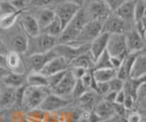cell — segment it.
<instances>
[{
  "instance_id": "23",
  "label": "cell",
  "mask_w": 146,
  "mask_h": 122,
  "mask_svg": "<svg viewBox=\"0 0 146 122\" xmlns=\"http://www.w3.org/2000/svg\"><path fill=\"white\" fill-rule=\"evenodd\" d=\"M146 74V48L141 50L134 61L131 72V78H138Z\"/></svg>"
},
{
  "instance_id": "34",
  "label": "cell",
  "mask_w": 146,
  "mask_h": 122,
  "mask_svg": "<svg viewBox=\"0 0 146 122\" xmlns=\"http://www.w3.org/2000/svg\"><path fill=\"white\" fill-rule=\"evenodd\" d=\"M66 71H62V72H58V73H56V74H54V75H51V76H47L48 78V88L49 89H53L57 87V86L59 84V82L62 80L63 78V76H65L66 74Z\"/></svg>"
},
{
  "instance_id": "1",
  "label": "cell",
  "mask_w": 146,
  "mask_h": 122,
  "mask_svg": "<svg viewBox=\"0 0 146 122\" xmlns=\"http://www.w3.org/2000/svg\"><path fill=\"white\" fill-rule=\"evenodd\" d=\"M90 19L87 16L83 7L78 11L74 17L70 20L64 29L61 35L57 39V44H71L76 40L83 26L89 22Z\"/></svg>"
},
{
  "instance_id": "42",
  "label": "cell",
  "mask_w": 146,
  "mask_h": 122,
  "mask_svg": "<svg viewBox=\"0 0 146 122\" xmlns=\"http://www.w3.org/2000/svg\"><path fill=\"white\" fill-rule=\"evenodd\" d=\"M143 117L141 116L139 112L136 110H129L126 116V121L127 122H141Z\"/></svg>"
},
{
  "instance_id": "18",
  "label": "cell",
  "mask_w": 146,
  "mask_h": 122,
  "mask_svg": "<svg viewBox=\"0 0 146 122\" xmlns=\"http://www.w3.org/2000/svg\"><path fill=\"white\" fill-rule=\"evenodd\" d=\"M6 67L16 73H26L27 70L21 55L15 51H9L6 55Z\"/></svg>"
},
{
  "instance_id": "55",
  "label": "cell",
  "mask_w": 146,
  "mask_h": 122,
  "mask_svg": "<svg viewBox=\"0 0 146 122\" xmlns=\"http://www.w3.org/2000/svg\"><path fill=\"white\" fill-rule=\"evenodd\" d=\"M140 21V23H141V25L143 26V28L145 29V31H146V14L141 17V18L139 20Z\"/></svg>"
},
{
  "instance_id": "35",
  "label": "cell",
  "mask_w": 146,
  "mask_h": 122,
  "mask_svg": "<svg viewBox=\"0 0 146 122\" xmlns=\"http://www.w3.org/2000/svg\"><path fill=\"white\" fill-rule=\"evenodd\" d=\"M88 90L89 89H87V88L83 85V83L81 82L80 79H77L76 84L74 86V88H73L71 94L73 95V98L75 99H78V98H80L86 91H88Z\"/></svg>"
},
{
  "instance_id": "54",
  "label": "cell",
  "mask_w": 146,
  "mask_h": 122,
  "mask_svg": "<svg viewBox=\"0 0 146 122\" xmlns=\"http://www.w3.org/2000/svg\"><path fill=\"white\" fill-rule=\"evenodd\" d=\"M8 72H9V70L7 69V67L0 66V80H1L4 76L8 73Z\"/></svg>"
},
{
  "instance_id": "26",
  "label": "cell",
  "mask_w": 146,
  "mask_h": 122,
  "mask_svg": "<svg viewBox=\"0 0 146 122\" xmlns=\"http://www.w3.org/2000/svg\"><path fill=\"white\" fill-rule=\"evenodd\" d=\"M93 110L99 115V117L102 119V121L111 119V117L115 115V111H114V107H113V103L107 102V101L103 100V99L95 106Z\"/></svg>"
},
{
  "instance_id": "48",
  "label": "cell",
  "mask_w": 146,
  "mask_h": 122,
  "mask_svg": "<svg viewBox=\"0 0 146 122\" xmlns=\"http://www.w3.org/2000/svg\"><path fill=\"white\" fill-rule=\"evenodd\" d=\"M118 92L115 91H109L105 96L102 98L103 100L110 102V103H114L115 102V98H116V95Z\"/></svg>"
},
{
  "instance_id": "32",
  "label": "cell",
  "mask_w": 146,
  "mask_h": 122,
  "mask_svg": "<svg viewBox=\"0 0 146 122\" xmlns=\"http://www.w3.org/2000/svg\"><path fill=\"white\" fill-rule=\"evenodd\" d=\"M104 69H113L111 63V56L108 53L107 49L96 59L93 67V70Z\"/></svg>"
},
{
  "instance_id": "21",
  "label": "cell",
  "mask_w": 146,
  "mask_h": 122,
  "mask_svg": "<svg viewBox=\"0 0 146 122\" xmlns=\"http://www.w3.org/2000/svg\"><path fill=\"white\" fill-rule=\"evenodd\" d=\"M16 89L5 85L0 87V107L7 108L16 104Z\"/></svg>"
},
{
  "instance_id": "59",
  "label": "cell",
  "mask_w": 146,
  "mask_h": 122,
  "mask_svg": "<svg viewBox=\"0 0 146 122\" xmlns=\"http://www.w3.org/2000/svg\"><path fill=\"white\" fill-rule=\"evenodd\" d=\"M126 1H129V0H126Z\"/></svg>"
},
{
  "instance_id": "30",
  "label": "cell",
  "mask_w": 146,
  "mask_h": 122,
  "mask_svg": "<svg viewBox=\"0 0 146 122\" xmlns=\"http://www.w3.org/2000/svg\"><path fill=\"white\" fill-rule=\"evenodd\" d=\"M62 30H63L62 25L60 23V21H59V19L56 16H55V18L50 22V23L46 26L45 28H43L42 30H41L40 33H44L46 35L50 36V37L56 38L58 39V38L61 35Z\"/></svg>"
},
{
  "instance_id": "28",
  "label": "cell",
  "mask_w": 146,
  "mask_h": 122,
  "mask_svg": "<svg viewBox=\"0 0 146 122\" xmlns=\"http://www.w3.org/2000/svg\"><path fill=\"white\" fill-rule=\"evenodd\" d=\"M27 84L30 87L48 88V78L40 72H29L27 75Z\"/></svg>"
},
{
  "instance_id": "33",
  "label": "cell",
  "mask_w": 146,
  "mask_h": 122,
  "mask_svg": "<svg viewBox=\"0 0 146 122\" xmlns=\"http://www.w3.org/2000/svg\"><path fill=\"white\" fill-rule=\"evenodd\" d=\"M146 14V0H136L134 8V22L139 21Z\"/></svg>"
},
{
  "instance_id": "61",
  "label": "cell",
  "mask_w": 146,
  "mask_h": 122,
  "mask_svg": "<svg viewBox=\"0 0 146 122\" xmlns=\"http://www.w3.org/2000/svg\"><path fill=\"white\" fill-rule=\"evenodd\" d=\"M0 87H1V86H0Z\"/></svg>"
},
{
  "instance_id": "3",
  "label": "cell",
  "mask_w": 146,
  "mask_h": 122,
  "mask_svg": "<svg viewBox=\"0 0 146 122\" xmlns=\"http://www.w3.org/2000/svg\"><path fill=\"white\" fill-rule=\"evenodd\" d=\"M48 88H36L26 86L22 98V105L27 110H32L34 108L39 107L45 98L49 94Z\"/></svg>"
},
{
  "instance_id": "57",
  "label": "cell",
  "mask_w": 146,
  "mask_h": 122,
  "mask_svg": "<svg viewBox=\"0 0 146 122\" xmlns=\"http://www.w3.org/2000/svg\"><path fill=\"white\" fill-rule=\"evenodd\" d=\"M102 122H111L110 119H108V120H104V121H102Z\"/></svg>"
},
{
  "instance_id": "41",
  "label": "cell",
  "mask_w": 146,
  "mask_h": 122,
  "mask_svg": "<svg viewBox=\"0 0 146 122\" xmlns=\"http://www.w3.org/2000/svg\"><path fill=\"white\" fill-rule=\"evenodd\" d=\"M102 1L106 4L108 7L110 8V10L113 13L114 11H116L126 0H102Z\"/></svg>"
},
{
  "instance_id": "53",
  "label": "cell",
  "mask_w": 146,
  "mask_h": 122,
  "mask_svg": "<svg viewBox=\"0 0 146 122\" xmlns=\"http://www.w3.org/2000/svg\"><path fill=\"white\" fill-rule=\"evenodd\" d=\"M57 2L58 1H63V2H68V3H72L74 5H77L80 7H83L84 4H85V0H56Z\"/></svg>"
},
{
  "instance_id": "9",
  "label": "cell",
  "mask_w": 146,
  "mask_h": 122,
  "mask_svg": "<svg viewBox=\"0 0 146 122\" xmlns=\"http://www.w3.org/2000/svg\"><path fill=\"white\" fill-rule=\"evenodd\" d=\"M107 51L111 57H117L124 59L128 55L125 34H112L110 36Z\"/></svg>"
},
{
  "instance_id": "15",
  "label": "cell",
  "mask_w": 146,
  "mask_h": 122,
  "mask_svg": "<svg viewBox=\"0 0 146 122\" xmlns=\"http://www.w3.org/2000/svg\"><path fill=\"white\" fill-rule=\"evenodd\" d=\"M68 69H70V64L63 57H55L43 67L40 73H42L46 76H48L58 73V72L66 71Z\"/></svg>"
},
{
  "instance_id": "29",
  "label": "cell",
  "mask_w": 146,
  "mask_h": 122,
  "mask_svg": "<svg viewBox=\"0 0 146 122\" xmlns=\"http://www.w3.org/2000/svg\"><path fill=\"white\" fill-rule=\"evenodd\" d=\"M84 112L85 111L81 112L79 109H73V108L71 109L70 108H68V109L63 108L58 115L60 122H78L81 117H84Z\"/></svg>"
},
{
  "instance_id": "31",
  "label": "cell",
  "mask_w": 146,
  "mask_h": 122,
  "mask_svg": "<svg viewBox=\"0 0 146 122\" xmlns=\"http://www.w3.org/2000/svg\"><path fill=\"white\" fill-rule=\"evenodd\" d=\"M93 76L97 82H109L117 76V69H104L93 70Z\"/></svg>"
},
{
  "instance_id": "51",
  "label": "cell",
  "mask_w": 146,
  "mask_h": 122,
  "mask_svg": "<svg viewBox=\"0 0 146 122\" xmlns=\"http://www.w3.org/2000/svg\"><path fill=\"white\" fill-rule=\"evenodd\" d=\"M8 52H9V49L7 46L6 42H5L4 40L1 38V37H0V54L6 56Z\"/></svg>"
},
{
  "instance_id": "60",
  "label": "cell",
  "mask_w": 146,
  "mask_h": 122,
  "mask_svg": "<svg viewBox=\"0 0 146 122\" xmlns=\"http://www.w3.org/2000/svg\"><path fill=\"white\" fill-rule=\"evenodd\" d=\"M85 2H86V0H85Z\"/></svg>"
},
{
  "instance_id": "58",
  "label": "cell",
  "mask_w": 146,
  "mask_h": 122,
  "mask_svg": "<svg viewBox=\"0 0 146 122\" xmlns=\"http://www.w3.org/2000/svg\"><path fill=\"white\" fill-rule=\"evenodd\" d=\"M4 1H7V0H0V3H1V2H4Z\"/></svg>"
},
{
  "instance_id": "49",
  "label": "cell",
  "mask_w": 146,
  "mask_h": 122,
  "mask_svg": "<svg viewBox=\"0 0 146 122\" xmlns=\"http://www.w3.org/2000/svg\"><path fill=\"white\" fill-rule=\"evenodd\" d=\"M122 61L123 59L120 57H111V66L113 69H118L119 67H121V65L122 64Z\"/></svg>"
},
{
  "instance_id": "19",
  "label": "cell",
  "mask_w": 146,
  "mask_h": 122,
  "mask_svg": "<svg viewBox=\"0 0 146 122\" xmlns=\"http://www.w3.org/2000/svg\"><path fill=\"white\" fill-rule=\"evenodd\" d=\"M136 0H129L125 1L122 5L113 13L121 19L128 22V23L134 25V8Z\"/></svg>"
},
{
  "instance_id": "56",
  "label": "cell",
  "mask_w": 146,
  "mask_h": 122,
  "mask_svg": "<svg viewBox=\"0 0 146 122\" xmlns=\"http://www.w3.org/2000/svg\"><path fill=\"white\" fill-rule=\"evenodd\" d=\"M141 122H146V117H143V119H141Z\"/></svg>"
},
{
  "instance_id": "45",
  "label": "cell",
  "mask_w": 146,
  "mask_h": 122,
  "mask_svg": "<svg viewBox=\"0 0 146 122\" xmlns=\"http://www.w3.org/2000/svg\"><path fill=\"white\" fill-rule=\"evenodd\" d=\"M135 103H136L135 98H133L131 96H127V95H125V99H124V102H123L122 105L127 110H133Z\"/></svg>"
},
{
  "instance_id": "38",
  "label": "cell",
  "mask_w": 146,
  "mask_h": 122,
  "mask_svg": "<svg viewBox=\"0 0 146 122\" xmlns=\"http://www.w3.org/2000/svg\"><path fill=\"white\" fill-rule=\"evenodd\" d=\"M109 87H110V91H115L119 92L123 88V85H124V81L121 79L116 78H112L111 80L109 81Z\"/></svg>"
},
{
  "instance_id": "8",
  "label": "cell",
  "mask_w": 146,
  "mask_h": 122,
  "mask_svg": "<svg viewBox=\"0 0 146 122\" xmlns=\"http://www.w3.org/2000/svg\"><path fill=\"white\" fill-rule=\"evenodd\" d=\"M55 57H57V55L53 51V49H51L50 51L46 53L26 56L23 61H24L26 69L29 70L30 72H40L43 69V67Z\"/></svg>"
},
{
  "instance_id": "47",
  "label": "cell",
  "mask_w": 146,
  "mask_h": 122,
  "mask_svg": "<svg viewBox=\"0 0 146 122\" xmlns=\"http://www.w3.org/2000/svg\"><path fill=\"white\" fill-rule=\"evenodd\" d=\"M89 122H102V119L99 117V115L94 110H91L89 112L88 117H87Z\"/></svg>"
},
{
  "instance_id": "52",
  "label": "cell",
  "mask_w": 146,
  "mask_h": 122,
  "mask_svg": "<svg viewBox=\"0 0 146 122\" xmlns=\"http://www.w3.org/2000/svg\"><path fill=\"white\" fill-rule=\"evenodd\" d=\"M143 97H146V82L141 83L138 89V98H143Z\"/></svg>"
},
{
  "instance_id": "20",
  "label": "cell",
  "mask_w": 146,
  "mask_h": 122,
  "mask_svg": "<svg viewBox=\"0 0 146 122\" xmlns=\"http://www.w3.org/2000/svg\"><path fill=\"white\" fill-rule=\"evenodd\" d=\"M100 99H102V98L99 96L93 90L90 89L86 91L80 98H78V100L80 101L81 107L86 112H90L93 110L95 106L100 102Z\"/></svg>"
},
{
  "instance_id": "24",
  "label": "cell",
  "mask_w": 146,
  "mask_h": 122,
  "mask_svg": "<svg viewBox=\"0 0 146 122\" xmlns=\"http://www.w3.org/2000/svg\"><path fill=\"white\" fill-rule=\"evenodd\" d=\"M35 16V18L38 21V24L40 28V32L43 28H45L50 22H51L55 16H56V14H55V11L51 8H38V10L36 11V14Z\"/></svg>"
},
{
  "instance_id": "13",
  "label": "cell",
  "mask_w": 146,
  "mask_h": 122,
  "mask_svg": "<svg viewBox=\"0 0 146 122\" xmlns=\"http://www.w3.org/2000/svg\"><path fill=\"white\" fill-rule=\"evenodd\" d=\"M128 53H138L146 48L144 39L137 32L134 26L125 34Z\"/></svg>"
},
{
  "instance_id": "6",
  "label": "cell",
  "mask_w": 146,
  "mask_h": 122,
  "mask_svg": "<svg viewBox=\"0 0 146 122\" xmlns=\"http://www.w3.org/2000/svg\"><path fill=\"white\" fill-rule=\"evenodd\" d=\"M84 10L90 20H97L102 23L112 13L102 0H88Z\"/></svg>"
},
{
  "instance_id": "50",
  "label": "cell",
  "mask_w": 146,
  "mask_h": 122,
  "mask_svg": "<svg viewBox=\"0 0 146 122\" xmlns=\"http://www.w3.org/2000/svg\"><path fill=\"white\" fill-rule=\"evenodd\" d=\"M124 99H125V93L123 91V89H121V91H119L116 95V98H115V102L114 103H117V104H121L122 105L123 102H124Z\"/></svg>"
},
{
  "instance_id": "10",
  "label": "cell",
  "mask_w": 146,
  "mask_h": 122,
  "mask_svg": "<svg viewBox=\"0 0 146 122\" xmlns=\"http://www.w3.org/2000/svg\"><path fill=\"white\" fill-rule=\"evenodd\" d=\"M80 7L74 5L72 3L58 1L56 4V8H55V14L57 17L60 21L62 28H64L70 23V20L74 17V16L80 9Z\"/></svg>"
},
{
  "instance_id": "16",
  "label": "cell",
  "mask_w": 146,
  "mask_h": 122,
  "mask_svg": "<svg viewBox=\"0 0 146 122\" xmlns=\"http://www.w3.org/2000/svg\"><path fill=\"white\" fill-rule=\"evenodd\" d=\"M76 81L77 79L73 76L70 70L68 69L65 76H63V78L59 82V84L56 88L52 89L54 91V94L63 98V96H67V95L72 93V90L74 88V86L76 84Z\"/></svg>"
},
{
  "instance_id": "43",
  "label": "cell",
  "mask_w": 146,
  "mask_h": 122,
  "mask_svg": "<svg viewBox=\"0 0 146 122\" xmlns=\"http://www.w3.org/2000/svg\"><path fill=\"white\" fill-rule=\"evenodd\" d=\"M8 2L17 10L27 9V6H29V0H8Z\"/></svg>"
},
{
  "instance_id": "11",
  "label": "cell",
  "mask_w": 146,
  "mask_h": 122,
  "mask_svg": "<svg viewBox=\"0 0 146 122\" xmlns=\"http://www.w3.org/2000/svg\"><path fill=\"white\" fill-rule=\"evenodd\" d=\"M71 101L68 99L64 98L56 94L49 93L45 98L43 102L39 106V108L46 112H56L58 110H61L66 108L70 105Z\"/></svg>"
},
{
  "instance_id": "36",
  "label": "cell",
  "mask_w": 146,
  "mask_h": 122,
  "mask_svg": "<svg viewBox=\"0 0 146 122\" xmlns=\"http://www.w3.org/2000/svg\"><path fill=\"white\" fill-rule=\"evenodd\" d=\"M134 110L139 112L143 117H146V97L137 98L134 106Z\"/></svg>"
},
{
  "instance_id": "22",
  "label": "cell",
  "mask_w": 146,
  "mask_h": 122,
  "mask_svg": "<svg viewBox=\"0 0 146 122\" xmlns=\"http://www.w3.org/2000/svg\"><path fill=\"white\" fill-rule=\"evenodd\" d=\"M5 86L11 87L14 88H20L24 86L27 82L26 73H16V72L9 71L8 73L1 79Z\"/></svg>"
},
{
  "instance_id": "5",
  "label": "cell",
  "mask_w": 146,
  "mask_h": 122,
  "mask_svg": "<svg viewBox=\"0 0 146 122\" xmlns=\"http://www.w3.org/2000/svg\"><path fill=\"white\" fill-rule=\"evenodd\" d=\"M103 23L97 20H90L81 29L78 38L71 45H87L90 44L102 32Z\"/></svg>"
},
{
  "instance_id": "44",
  "label": "cell",
  "mask_w": 146,
  "mask_h": 122,
  "mask_svg": "<svg viewBox=\"0 0 146 122\" xmlns=\"http://www.w3.org/2000/svg\"><path fill=\"white\" fill-rule=\"evenodd\" d=\"M70 70L76 79H80L86 74V72L88 71L85 69H83V67H70Z\"/></svg>"
},
{
  "instance_id": "7",
  "label": "cell",
  "mask_w": 146,
  "mask_h": 122,
  "mask_svg": "<svg viewBox=\"0 0 146 122\" xmlns=\"http://www.w3.org/2000/svg\"><path fill=\"white\" fill-rule=\"evenodd\" d=\"M133 26L134 25L128 23V22L121 19V17L116 16L114 13H111L108 16V18L103 22L102 33H109L110 35L126 34Z\"/></svg>"
},
{
  "instance_id": "46",
  "label": "cell",
  "mask_w": 146,
  "mask_h": 122,
  "mask_svg": "<svg viewBox=\"0 0 146 122\" xmlns=\"http://www.w3.org/2000/svg\"><path fill=\"white\" fill-rule=\"evenodd\" d=\"M44 122H60L58 119V115L56 112H47Z\"/></svg>"
},
{
  "instance_id": "25",
  "label": "cell",
  "mask_w": 146,
  "mask_h": 122,
  "mask_svg": "<svg viewBox=\"0 0 146 122\" xmlns=\"http://www.w3.org/2000/svg\"><path fill=\"white\" fill-rule=\"evenodd\" d=\"M27 11V9H23V10H17L14 13H11V14L0 15V29L7 31L14 28V26L16 25L19 16L23 13H25Z\"/></svg>"
},
{
  "instance_id": "2",
  "label": "cell",
  "mask_w": 146,
  "mask_h": 122,
  "mask_svg": "<svg viewBox=\"0 0 146 122\" xmlns=\"http://www.w3.org/2000/svg\"><path fill=\"white\" fill-rule=\"evenodd\" d=\"M57 45V38L44 33H40L36 37H27V47L26 56L42 54L50 51Z\"/></svg>"
},
{
  "instance_id": "17",
  "label": "cell",
  "mask_w": 146,
  "mask_h": 122,
  "mask_svg": "<svg viewBox=\"0 0 146 122\" xmlns=\"http://www.w3.org/2000/svg\"><path fill=\"white\" fill-rule=\"evenodd\" d=\"M110 36L111 35L109 33H100L98 37L90 43V52L93 57L94 62L107 49Z\"/></svg>"
},
{
  "instance_id": "14",
  "label": "cell",
  "mask_w": 146,
  "mask_h": 122,
  "mask_svg": "<svg viewBox=\"0 0 146 122\" xmlns=\"http://www.w3.org/2000/svg\"><path fill=\"white\" fill-rule=\"evenodd\" d=\"M23 13L19 16V25L27 37H36L40 34V28L38 21L33 15Z\"/></svg>"
},
{
  "instance_id": "39",
  "label": "cell",
  "mask_w": 146,
  "mask_h": 122,
  "mask_svg": "<svg viewBox=\"0 0 146 122\" xmlns=\"http://www.w3.org/2000/svg\"><path fill=\"white\" fill-rule=\"evenodd\" d=\"M17 11L15 7H14L10 3L7 1H4L0 3V15H5V14H11Z\"/></svg>"
},
{
  "instance_id": "40",
  "label": "cell",
  "mask_w": 146,
  "mask_h": 122,
  "mask_svg": "<svg viewBox=\"0 0 146 122\" xmlns=\"http://www.w3.org/2000/svg\"><path fill=\"white\" fill-rule=\"evenodd\" d=\"M109 91H110V87L108 82H97V87H96L95 92L99 96L103 98Z\"/></svg>"
},
{
  "instance_id": "37",
  "label": "cell",
  "mask_w": 146,
  "mask_h": 122,
  "mask_svg": "<svg viewBox=\"0 0 146 122\" xmlns=\"http://www.w3.org/2000/svg\"><path fill=\"white\" fill-rule=\"evenodd\" d=\"M56 0H29V6L36 8H47L51 6Z\"/></svg>"
},
{
  "instance_id": "4",
  "label": "cell",
  "mask_w": 146,
  "mask_h": 122,
  "mask_svg": "<svg viewBox=\"0 0 146 122\" xmlns=\"http://www.w3.org/2000/svg\"><path fill=\"white\" fill-rule=\"evenodd\" d=\"M90 44L87 45H71V44H57L53 51L57 57H61L68 64L76 57L90 51Z\"/></svg>"
},
{
  "instance_id": "12",
  "label": "cell",
  "mask_w": 146,
  "mask_h": 122,
  "mask_svg": "<svg viewBox=\"0 0 146 122\" xmlns=\"http://www.w3.org/2000/svg\"><path fill=\"white\" fill-rule=\"evenodd\" d=\"M10 47V51H15L20 55H25L27 47V36L25 34L23 29L15 30L13 36L9 38V46L8 49Z\"/></svg>"
},
{
  "instance_id": "27",
  "label": "cell",
  "mask_w": 146,
  "mask_h": 122,
  "mask_svg": "<svg viewBox=\"0 0 146 122\" xmlns=\"http://www.w3.org/2000/svg\"><path fill=\"white\" fill-rule=\"evenodd\" d=\"M83 67L86 70H90L93 69L94 67V59L90 51L86 52L82 55L76 57L75 59H73L70 63V67Z\"/></svg>"
}]
</instances>
